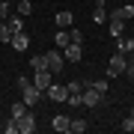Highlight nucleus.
<instances>
[{"instance_id":"18","label":"nucleus","mask_w":134,"mask_h":134,"mask_svg":"<svg viewBox=\"0 0 134 134\" xmlns=\"http://www.w3.org/2000/svg\"><path fill=\"white\" fill-rule=\"evenodd\" d=\"M27 104H24V101H15V104H12V110H9V116H15V119H21V116H24L27 113Z\"/></svg>"},{"instance_id":"9","label":"nucleus","mask_w":134,"mask_h":134,"mask_svg":"<svg viewBox=\"0 0 134 134\" xmlns=\"http://www.w3.org/2000/svg\"><path fill=\"white\" fill-rule=\"evenodd\" d=\"M9 45H12L15 51H27V48H30V36L24 33V30H21V33H12V42H9Z\"/></svg>"},{"instance_id":"34","label":"nucleus","mask_w":134,"mask_h":134,"mask_svg":"<svg viewBox=\"0 0 134 134\" xmlns=\"http://www.w3.org/2000/svg\"><path fill=\"white\" fill-rule=\"evenodd\" d=\"M131 21H134V18H131Z\"/></svg>"},{"instance_id":"24","label":"nucleus","mask_w":134,"mask_h":134,"mask_svg":"<svg viewBox=\"0 0 134 134\" xmlns=\"http://www.w3.org/2000/svg\"><path fill=\"white\" fill-rule=\"evenodd\" d=\"M92 21H96V24H107V12L96 6V9H92Z\"/></svg>"},{"instance_id":"12","label":"nucleus","mask_w":134,"mask_h":134,"mask_svg":"<svg viewBox=\"0 0 134 134\" xmlns=\"http://www.w3.org/2000/svg\"><path fill=\"white\" fill-rule=\"evenodd\" d=\"M54 21H57V27H60V30H69V27H72V21H75V15L63 9V12H57V18H54Z\"/></svg>"},{"instance_id":"15","label":"nucleus","mask_w":134,"mask_h":134,"mask_svg":"<svg viewBox=\"0 0 134 134\" xmlns=\"http://www.w3.org/2000/svg\"><path fill=\"white\" fill-rule=\"evenodd\" d=\"M69 42H72V39H69V30H57V36H54V45H57V48L63 51Z\"/></svg>"},{"instance_id":"26","label":"nucleus","mask_w":134,"mask_h":134,"mask_svg":"<svg viewBox=\"0 0 134 134\" xmlns=\"http://www.w3.org/2000/svg\"><path fill=\"white\" fill-rule=\"evenodd\" d=\"M66 104H72V107H81V104H83V98H81V92H69V98H66Z\"/></svg>"},{"instance_id":"32","label":"nucleus","mask_w":134,"mask_h":134,"mask_svg":"<svg viewBox=\"0 0 134 134\" xmlns=\"http://www.w3.org/2000/svg\"><path fill=\"white\" fill-rule=\"evenodd\" d=\"M12 3H18V0H12Z\"/></svg>"},{"instance_id":"3","label":"nucleus","mask_w":134,"mask_h":134,"mask_svg":"<svg viewBox=\"0 0 134 134\" xmlns=\"http://www.w3.org/2000/svg\"><path fill=\"white\" fill-rule=\"evenodd\" d=\"M45 57H48V72H51V75H60V72H63V66H66V57H63V51H60V48H57V51H48Z\"/></svg>"},{"instance_id":"30","label":"nucleus","mask_w":134,"mask_h":134,"mask_svg":"<svg viewBox=\"0 0 134 134\" xmlns=\"http://www.w3.org/2000/svg\"><path fill=\"white\" fill-rule=\"evenodd\" d=\"M27 86H33V77H24V75H21V77H18V90L24 92Z\"/></svg>"},{"instance_id":"13","label":"nucleus","mask_w":134,"mask_h":134,"mask_svg":"<svg viewBox=\"0 0 134 134\" xmlns=\"http://www.w3.org/2000/svg\"><path fill=\"white\" fill-rule=\"evenodd\" d=\"M6 24H9V30H12V33H21V30H24V18H21V15L18 12H9V18H6Z\"/></svg>"},{"instance_id":"16","label":"nucleus","mask_w":134,"mask_h":134,"mask_svg":"<svg viewBox=\"0 0 134 134\" xmlns=\"http://www.w3.org/2000/svg\"><path fill=\"white\" fill-rule=\"evenodd\" d=\"M30 66H33V72L48 69V57H45V54H36V57H30Z\"/></svg>"},{"instance_id":"33","label":"nucleus","mask_w":134,"mask_h":134,"mask_svg":"<svg viewBox=\"0 0 134 134\" xmlns=\"http://www.w3.org/2000/svg\"><path fill=\"white\" fill-rule=\"evenodd\" d=\"M131 6H134V0H131Z\"/></svg>"},{"instance_id":"6","label":"nucleus","mask_w":134,"mask_h":134,"mask_svg":"<svg viewBox=\"0 0 134 134\" xmlns=\"http://www.w3.org/2000/svg\"><path fill=\"white\" fill-rule=\"evenodd\" d=\"M63 57H66V60H72V63H81V60H83V45L69 42L66 48H63Z\"/></svg>"},{"instance_id":"29","label":"nucleus","mask_w":134,"mask_h":134,"mask_svg":"<svg viewBox=\"0 0 134 134\" xmlns=\"http://www.w3.org/2000/svg\"><path fill=\"white\" fill-rule=\"evenodd\" d=\"M83 86H86V81H72L66 90H69V92H83Z\"/></svg>"},{"instance_id":"11","label":"nucleus","mask_w":134,"mask_h":134,"mask_svg":"<svg viewBox=\"0 0 134 134\" xmlns=\"http://www.w3.org/2000/svg\"><path fill=\"white\" fill-rule=\"evenodd\" d=\"M69 125H72V119H69L66 113H60V116H54V119H51V128H54V131H60V134H66V131H69Z\"/></svg>"},{"instance_id":"19","label":"nucleus","mask_w":134,"mask_h":134,"mask_svg":"<svg viewBox=\"0 0 134 134\" xmlns=\"http://www.w3.org/2000/svg\"><path fill=\"white\" fill-rule=\"evenodd\" d=\"M86 128H90V122H86V119H72V125H69V131H75V134H83Z\"/></svg>"},{"instance_id":"1","label":"nucleus","mask_w":134,"mask_h":134,"mask_svg":"<svg viewBox=\"0 0 134 134\" xmlns=\"http://www.w3.org/2000/svg\"><path fill=\"white\" fill-rule=\"evenodd\" d=\"M125 66H128L125 54H119V51H116L113 57H110V63H107V77H119V75H125Z\"/></svg>"},{"instance_id":"5","label":"nucleus","mask_w":134,"mask_h":134,"mask_svg":"<svg viewBox=\"0 0 134 134\" xmlns=\"http://www.w3.org/2000/svg\"><path fill=\"white\" fill-rule=\"evenodd\" d=\"M45 96H48L51 101H60V104H66V98H69V90H66V86H60V83H51L48 90H45Z\"/></svg>"},{"instance_id":"25","label":"nucleus","mask_w":134,"mask_h":134,"mask_svg":"<svg viewBox=\"0 0 134 134\" xmlns=\"http://www.w3.org/2000/svg\"><path fill=\"white\" fill-rule=\"evenodd\" d=\"M92 86H96L101 96H107V86H110V83H107V77H96V81H92Z\"/></svg>"},{"instance_id":"7","label":"nucleus","mask_w":134,"mask_h":134,"mask_svg":"<svg viewBox=\"0 0 134 134\" xmlns=\"http://www.w3.org/2000/svg\"><path fill=\"white\" fill-rule=\"evenodd\" d=\"M33 86H36V90H48V86H51V72H48V69H39V72H33Z\"/></svg>"},{"instance_id":"10","label":"nucleus","mask_w":134,"mask_h":134,"mask_svg":"<svg viewBox=\"0 0 134 134\" xmlns=\"http://www.w3.org/2000/svg\"><path fill=\"white\" fill-rule=\"evenodd\" d=\"M42 96H45L42 90H36V86H27V90H24V104H27V107H33V104H39V98H42Z\"/></svg>"},{"instance_id":"8","label":"nucleus","mask_w":134,"mask_h":134,"mask_svg":"<svg viewBox=\"0 0 134 134\" xmlns=\"http://www.w3.org/2000/svg\"><path fill=\"white\" fill-rule=\"evenodd\" d=\"M33 131H36V116L27 110V113L18 119V134H33Z\"/></svg>"},{"instance_id":"20","label":"nucleus","mask_w":134,"mask_h":134,"mask_svg":"<svg viewBox=\"0 0 134 134\" xmlns=\"http://www.w3.org/2000/svg\"><path fill=\"white\" fill-rule=\"evenodd\" d=\"M0 128H3L6 134H18V119H15V116H9V119L0 125Z\"/></svg>"},{"instance_id":"27","label":"nucleus","mask_w":134,"mask_h":134,"mask_svg":"<svg viewBox=\"0 0 134 134\" xmlns=\"http://www.w3.org/2000/svg\"><path fill=\"white\" fill-rule=\"evenodd\" d=\"M69 39H72L75 45H83V30H75L72 27V30H69Z\"/></svg>"},{"instance_id":"31","label":"nucleus","mask_w":134,"mask_h":134,"mask_svg":"<svg viewBox=\"0 0 134 134\" xmlns=\"http://www.w3.org/2000/svg\"><path fill=\"white\" fill-rule=\"evenodd\" d=\"M131 116H134V107H131Z\"/></svg>"},{"instance_id":"4","label":"nucleus","mask_w":134,"mask_h":134,"mask_svg":"<svg viewBox=\"0 0 134 134\" xmlns=\"http://www.w3.org/2000/svg\"><path fill=\"white\" fill-rule=\"evenodd\" d=\"M122 30H125V21H122L116 12H110V15H107V33L113 36V39H119V36H122Z\"/></svg>"},{"instance_id":"14","label":"nucleus","mask_w":134,"mask_h":134,"mask_svg":"<svg viewBox=\"0 0 134 134\" xmlns=\"http://www.w3.org/2000/svg\"><path fill=\"white\" fill-rule=\"evenodd\" d=\"M15 12H18L21 18H27V15L33 12V3H30V0H18V3H15Z\"/></svg>"},{"instance_id":"22","label":"nucleus","mask_w":134,"mask_h":134,"mask_svg":"<svg viewBox=\"0 0 134 134\" xmlns=\"http://www.w3.org/2000/svg\"><path fill=\"white\" fill-rule=\"evenodd\" d=\"M119 131H125V134H131V131H134V116H131V113L119 122Z\"/></svg>"},{"instance_id":"17","label":"nucleus","mask_w":134,"mask_h":134,"mask_svg":"<svg viewBox=\"0 0 134 134\" xmlns=\"http://www.w3.org/2000/svg\"><path fill=\"white\" fill-rule=\"evenodd\" d=\"M116 51H119V54H128V51H134V39H116Z\"/></svg>"},{"instance_id":"28","label":"nucleus","mask_w":134,"mask_h":134,"mask_svg":"<svg viewBox=\"0 0 134 134\" xmlns=\"http://www.w3.org/2000/svg\"><path fill=\"white\" fill-rule=\"evenodd\" d=\"M9 12H12L9 0H0V21H6V18H9Z\"/></svg>"},{"instance_id":"21","label":"nucleus","mask_w":134,"mask_h":134,"mask_svg":"<svg viewBox=\"0 0 134 134\" xmlns=\"http://www.w3.org/2000/svg\"><path fill=\"white\" fill-rule=\"evenodd\" d=\"M116 15H119L122 21H131V18H134V6H131V3H128V6H119V9H116Z\"/></svg>"},{"instance_id":"23","label":"nucleus","mask_w":134,"mask_h":134,"mask_svg":"<svg viewBox=\"0 0 134 134\" xmlns=\"http://www.w3.org/2000/svg\"><path fill=\"white\" fill-rule=\"evenodd\" d=\"M0 42H12V30L6 21H0Z\"/></svg>"},{"instance_id":"2","label":"nucleus","mask_w":134,"mask_h":134,"mask_svg":"<svg viewBox=\"0 0 134 134\" xmlns=\"http://www.w3.org/2000/svg\"><path fill=\"white\" fill-rule=\"evenodd\" d=\"M81 98H83V104H86V107H92V110H96V107L101 104V101H104V96H101V92H98L92 83H86V86H83Z\"/></svg>"}]
</instances>
